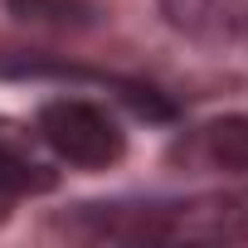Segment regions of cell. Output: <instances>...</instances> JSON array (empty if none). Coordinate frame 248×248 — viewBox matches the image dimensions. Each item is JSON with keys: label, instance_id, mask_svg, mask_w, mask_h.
<instances>
[{"label": "cell", "instance_id": "1", "mask_svg": "<svg viewBox=\"0 0 248 248\" xmlns=\"http://www.w3.org/2000/svg\"><path fill=\"white\" fill-rule=\"evenodd\" d=\"M97 238L122 243H248V190H214L170 204H93Z\"/></svg>", "mask_w": 248, "mask_h": 248}, {"label": "cell", "instance_id": "2", "mask_svg": "<svg viewBox=\"0 0 248 248\" xmlns=\"http://www.w3.org/2000/svg\"><path fill=\"white\" fill-rule=\"evenodd\" d=\"M39 137H44V146L59 161H68L78 170H107L127 151V137H122V127L112 122V112L88 102V97L44 102L39 107Z\"/></svg>", "mask_w": 248, "mask_h": 248}, {"label": "cell", "instance_id": "3", "mask_svg": "<svg viewBox=\"0 0 248 248\" xmlns=\"http://www.w3.org/2000/svg\"><path fill=\"white\" fill-rule=\"evenodd\" d=\"M161 15L195 44H238L248 39V0H161Z\"/></svg>", "mask_w": 248, "mask_h": 248}, {"label": "cell", "instance_id": "4", "mask_svg": "<svg viewBox=\"0 0 248 248\" xmlns=\"http://www.w3.org/2000/svg\"><path fill=\"white\" fill-rule=\"evenodd\" d=\"M180 156L209 166V170H229V175H243L248 170V117H219L209 127L195 132L190 146H180Z\"/></svg>", "mask_w": 248, "mask_h": 248}, {"label": "cell", "instance_id": "5", "mask_svg": "<svg viewBox=\"0 0 248 248\" xmlns=\"http://www.w3.org/2000/svg\"><path fill=\"white\" fill-rule=\"evenodd\" d=\"M44 190H54V170L39 166L34 156H25L20 146L0 141V219L10 214L15 200H25V195H44Z\"/></svg>", "mask_w": 248, "mask_h": 248}, {"label": "cell", "instance_id": "6", "mask_svg": "<svg viewBox=\"0 0 248 248\" xmlns=\"http://www.w3.org/2000/svg\"><path fill=\"white\" fill-rule=\"evenodd\" d=\"M5 10L25 25H44V30H88L97 20L93 0H5Z\"/></svg>", "mask_w": 248, "mask_h": 248}]
</instances>
